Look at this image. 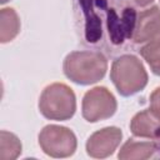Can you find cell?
I'll return each mask as SVG.
<instances>
[{
	"instance_id": "16",
	"label": "cell",
	"mask_w": 160,
	"mask_h": 160,
	"mask_svg": "<svg viewBox=\"0 0 160 160\" xmlns=\"http://www.w3.org/2000/svg\"><path fill=\"white\" fill-rule=\"evenodd\" d=\"M158 150L160 151V144H158Z\"/></svg>"
},
{
	"instance_id": "9",
	"label": "cell",
	"mask_w": 160,
	"mask_h": 160,
	"mask_svg": "<svg viewBox=\"0 0 160 160\" xmlns=\"http://www.w3.org/2000/svg\"><path fill=\"white\" fill-rule=\"evenodd\" d=\"M158 150L156 142L150 141H135L134 139H129L120 149L118 158L121 160H141L149 159Z\"/></svg>"
},
{
	"instance_id": "3",
	"label": "cell",
	"mask_w": 160,
	"mask_h": 160,
	"mask_svg": "<svg viewBox=\"0 0 160 160\" xmlns=\"http://www.w3.org/2000/svg\"><path fill=\"white\" fill-rule=\"evenodd\" d=\"M40 112L50 120H69L76 110L74 91L62 82H54L46 86L39 99Z\"/></svg>"
},
{
	"instance_id": "12",
	"label": "cell",
	"mask_w": 160,
	"mask_h": 160,
	"mask_svg": "<svg viewBox=\"0 0 160 160\" xmlns=\"http://www.w3.org/2000/svg\"><path fill=\"white\" fill-rule=\"evenodd\" d=\"M141 56L149 64L151 71L160 76V34L140 49Z\"/></svg>"
},
{
	"instance_id": "4",
	"label": "cell",
	"mask_w": 160,
	"mask_h": 160,
	"mask_svg": "<svg viewBox=\"0 0 160 160\" xmlns=\"http://www.w3.org/2000/svg\"><path fill=\"white\" fill-rule=\"evenodd\" d=\"M39 145L41 150L52 158H68L76 150L75 134L59 125H46L39 134Z\"/></svg>"
},
{
	"instance_id": "6",
	"label": "cell",
	"mask_w": 160,
	"mask_h": 160,
	"mask_svg": "<svg viewBox=\"0 0 160 160\" xmlns=\"http://www.w3.org/2000/svg\"><path fill=\"white\" fill-rule=\"evenodd\" d=\"M122 132L116 126H108L95 131L86 141V152L91 158L102 159L111 155L119 146Z\"/></svg>"
},
{
	"instance_id": "8",
	"label": "cell",
	"mask_w": 160,
	"mask_h": 160,
	"mask_svg": "<svg viewBox=\"0 0 160 160\" xmlns=\"http://www.w3.org/2000/svg\"><path fill=\"white\" fill-rule=\"evenodd\" d=\"M130 130L135 136L158 140L160 139V119H158L150 109L142 110L131 119Z\"/></svg>"
},
{
	"instance_id": "1",
	"label": "cell",
	"mask_w": 160,
	"mask_h": 160,
	"mask_svg": "<svg viewBox=\"0 0 160 160\" xmlns=\"http://www.w3.org/2000/svg\"><path fill=\"white\" fill-rule=\"evenodd\" d=\"M64 74L80 85H90L101 80L108 70V60L100 51H72L64 60Z\"/></svg>"
},
{
	"instance_id": "7",
	"label": "cell",
	"mask_w": 160,
	"mask_h": 160,
	"mask_svg": "<svg viewBox=\"0 0 160 160\" xmlns=\"http://www.w3.org/2000/svg\"><path fill=\"white\" fill-rule=\"evenodd\" d=\"M160 34V9L151 6L142 10L136 16V22L132 32L134 42H144L154 39Z\"/></svg>"
},
{
	"instance_id": "14",
	"label": "cell",
	"mask_w": 160,
	"mask_h": 160,
	"mask_svg": "<svg viewBox=\"0 0 160 160\" xmlns=\"http://www.w3.org/2000/svg\"><path fill=\"white\" fill-rule=\"evenodd\" d=\"M136 5H139V6H146V5H149V4H151L154 0H132Z\"/></svg>"
},
{
	"instance_id": "15",
	"label": "cell",
	"mask_w": 160,
	"mask_h": 160,
	"mask_svg": "<svg viewBox=\"0 0 160 160\" xmlns=\"http://www.w3.org/2000/svg\"><path fill=\"white\" fill-rule=\"evenodd\" d=\"M8 1H9V0H0L1 4H5V2H8Z\"/></svg>"
},
{
	"instance_id": "13",
	"label": "cell",
	"mask_w": 160,
	"mask_h": 160,
	"mask_svg": "<svg viewBox=\"0 0 160 160\" xmlns=\"http://www.w3.org/2000/svg\"><path fill=\"white\" fill-rule=\"evenodd\" d=\"M150 111L160 119V86L156 88L150 95Z\"/></svg>"
},
{
	"instance_id": "5",
	"label": "cell",
	"mask_w": 160,
	"mask_h": 160,
	"mask_svg": "<svg viewBox=\"0 0 160 160\" xmlns=\"http://www.w3.org/2000/svg\"><path fill=\"white\" fill-rule=\"evenodd\" d=\"M115 96L104 86H96L85 92L82 98V116L89 122L109 119L116 111Z\"/></svg>"
},
{
	"instance_id": "10",
	"label": "cell",
	"mask_w": 160,
	"mask_h": 160,
	"mask_svg": "<svg viewBox=\"0 0 160 160\" xmlns=\"http://www.w3.org/2000/svg\"><path fill=\"white\" fill-rule=\"evenodd\" d=\"M20 31V19L11 8H4L0 11V41H11Z\"/></svg>"
},
{
	"instance_id": "2",
	"label": "cell",
	"mask_w": 160,
	"mask_h": 160,
	"mask_svg": "<svg viewBox=\"0 0 160 160\" xmlns=\"http://www.w3.org/2000/svg\"><path fill=\"white\" fill-rule=\"evenodd\" d=\"M110 79L122 96H131L141 91L148 84V74L142 62L130 54L121 55L114 60Z\"/></svg>"
},
{
	"instance_id": "11",
	"label": "cell",
	"mask_w": 160,
	"mask_h": 160,
	"mask_svg": "<svg viewBox=\"0 0 160 160\" xmlns=\"http://www.w3.org/2000/svg\"><path fill=\"white\" fill-rule=\"evenodd\" d=\"M21 154V142L16 135L6 130L0 132V159L14 160Z\"/></svg>"
}]
</instances>
